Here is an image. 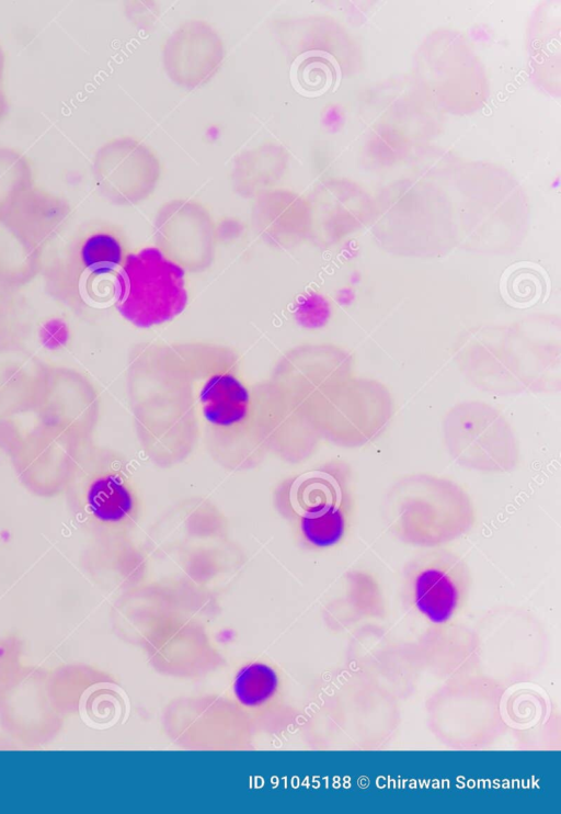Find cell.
Returning <instances> with one entry per match:
<instances>
[{
	"label": "cell",
	"instance_id": "cell-1",
	"mask_svg": "<svg viewBox=\"0 0 561 814\" xmlns=\"http://www.w3.org/2000/svg\"><path fill=\"white\" fill-rule=\"evenodd\" d=\"M190 373L208 455L230 472H245L267 457L261 442L253 384L230 348L215 343H176Z\"/></svg>",
	"mask_w": 561,
	"mask_h": 814
},
{
	"label": "cell",
	"instance_id": "cell-2",
	"mask_svg": "<svg viewBox=\"0 0 561 814\" xmlns=\"http://www.w3.org/2000/svg\"><path fill=\"white\" fill-rule=\"evenodd\" d=\"M127 391L147 459L161 468L186 462L201 442V427L190 373L175 346L136 347Z\"/></svg>",
	"mask_w": 561,
	"mask_h": 814
},
{
	"label": "cell",
	"instance_id": "cell-3",
	"mask_svg": "<svg viewBox=\"0 0 561 814\" xmlns=\"http://www.w3.org/2000/svg\"><path fill=\"white\" fill-rule=\"evenodd\" d=\"M388 531L420 550L445 547L477 522L472 497L455 479L431 472L405 473L389 485L382 501Z\"/></svg>",
	"mask_w": 561,
	"mask_h": 814
},
{
	"label": "cell",
	"instance_id": "cell-4",
	"mask_svg": "<svg viewBox=\"0 0 561 814\" xmlns=\"http://www.w3.org/2000/svg\"><path fill=\"white\" fill-rule=\"evenodd\" d=\"M355 500L352 467L337 460L320 462L283 478L272 494L276 512L287 522L297 543L314 552L344 543L353 524Z\"/></svg>",
	"mask_w": 561,
	"mask_h": 814
},
{
	"label": "cell",
	"instance_id": "cell-5",
	"mask_svg": "<svg viewBox=\"0 0 561 814\" xmlns=\"http://www.w3.org/2000/svg\"><path fill=\"white\" fill-rule=\"evenodd\" d=\"M68 509L91 540L135 536L145 518V499L126 456L89 444L65 491Z\"/></svg>",
	"mask_w": 561,
	"mask_h": 814
},
{
	"label": "cell",
	"instance_id": "cell-6",
	"mask_svg": "<svg viewBox=\"0 0 561 814\" xmlns=\"http://www.w3.org/2000/svg\"><path fill=\"white\" fill-rule=\"evenodd\" d=\"M457 361L465 378L481 391L516 394L558 385V349L510 327L470 331L459 344Z\"/></svg>",
	"mask_w": 561,
	"mask_h": 814
},
{
	"label": "cell",
	"instance_id": "cell-7",
	"mask_svg": "<svg viewBox=\"0 0 561 814\" xmlns=\"http://www.w3.org/2000/svg\"><path fill=\"white\" fill-rule=\"evenodd\" d=\"M186 273L156 245L129 250L115 279L113 307L139 329L170 323L187 306Z\"/></svg>",
	"mask_w": 561,
	"mask_h": 814
},
{
	"label": "cell",
	"instance_id": "cell-8",
	"mask_svg": "<svg viewBox=\"0 0 561 814\" xmlns=\"http://www.w3.org/2000/svg\"><path fill=\"white\" fill-rule=\"evenodd\" d=\"M447 455L460 467L481 474H506L520 463V445L506 416L482 400L453 405L440 421Z\"/></svg>",
	"mask_w": 561,
	"mask_h": 814
},
{
	"label": "cell",
	"instance_id": "cell-9",
	"mask_svg": "<svg viewBox=\"0 0 561 814\" xmlns=\"http://www.w3.org/2000/svg\"><path fill=\"white\" fill-rule=\"evenodd\" d=\"M393 414L389 388L376 378L355 374L334 387L313 412L323 442L347 449L378 439Z\"/></svg>",
	"mask_w": 561,
	"mask_h": 814
},
{
	"label": "cell",
	"instance_id": "cell-10",
	"mask_svg": "<svg viewBox=\"0 0 561 814\" xmlns=\"http://www.w3.org/2000/svg\"><path fill=\"white\" fill-rule=\"evenodd\" d=\"M253 388L259 434L267 456L288 464L310 460L323 443L313 416L271 376Z\"/></svg>",
	"mask_w": 561,
	"mask_h": 814
},
{
	"label": "cell",
	"instance_id": "cell-11",
	"mask_svg": "<svg viewBox=\"0 0 561 814\" xmlns=\"http://www.w3.org/2000/svg\"><path fill=\"white\" fill-rule=\"evenodd\" d=\"M102 400L95 384L73 368L48 363L33 415L36 425L93 442Z\"/></svg>",
	"mask_w": 561,
	"mask_h": 814
},
{
	"label": "cell",
	"instance_id": "cell-12",
	"mask_svg": "<svg viewBox=\"0 0 561 814\" xmlns=\"http://www.w3.org/2000/svg\"><path fill=\"white\" fill-rule=\"evenodd\" d=\"M404 587L420 614L433 622H445L465 602L469 569L463 557L447 546L421 550L405 566Z\"/></svg>",
	"mask_w": 561,
	"mask_h": 814
},
{
	"label": "cell",
	"instance_id": "cell-13",
	"mask_svg": "<svg viewBox=\"0 0 561 814\" xmlns=\"http://www.w3.org/2000/svg\"><path fill=\"white\" fill-rule=\"evenodd\" d=\"M93 442L35 423L9 457L30 493L54 498L65 494L81 453Z\"/></svg>",
	"mask_w": 561,
	"mask_h": 814
},
{
	"label": "cell",
	"instance_id": "cell-14",
	"mask_svg": "<svg viewBox=\"0 0 561 814\" xmlns=\"http://www.w3.org/2000/svg\"><path fill=\"white\" fill-rule=\"evenodd\" d=\"M354 374L355 363L348 351L332 343H308L285 352L270 376L313 416L318 404Z\"/></svg>",
	"mask_w": 561,
	"mask_h": 814
},
{
	"label": "cell",
	"instance_id": "cell-15",
	"mask_svg": "<svg viewBox=\"0 0 561 814\" xmlns=\"http://www.w3.org/2000/svg\"><path fill=\"white\" fill-rule=\"evenodd\" d=\"M154 238L156 246L187 272H199L214 260L216 223L201 202L175 199L157 212Z\"/></svg>",
	"mask_w": 561,
	"mask_h": 814
},
{
	"label": "cell",
	"instance_id": "cell-16",
	"mask_svg": "<svg viewBox=\"0 0 561 814\" xmlns=\"http://www.w3.org/2000/svg\"><path fill=\"white\" fill-rule=\"evenodd\" d=\"M161 53L167 76L179 86L195 88L216 75L225 45L208 22L187 20L169 34Z\"/></svg>",
	"mask_w": 561,
	"mask_h": 814
},
{
	"label": "cell",
	"instance_id": "cell-17",
	"mask_svg": "<svg viewBox=\"0 0 561 814\" xmlns=\"http://www.w3.org/2000/svg\"><path fill=\"white\" fill-rule=\"evenodd\" d=\"M106 152L100 180L111 200L133 205L154 192L162 165L150 146L135 137L124 136L112 142Z\"/></svg>",
	"mask_w": 561,
	"mask_h": 814
},
{
	"label": "cell",
	"instance_id": "cell-18",
	"mask_svg": "<svg viewBox=\"0 0 561 814\" xmlns=\"http://www.w3.org/2000/svg\"><path fill=\"white\" fill-rule=\"evenodd\" d=\"M152 546L183 553L199 544L229 539L225 513L208 498L180 499L159 519L152 530Z\"/></svg>",
	"mask_w": 561,
	"mask_h": 814
},
{
	"label": "cell",
	"instance_id": "cell-19",
	"mask_svg": "<svg viewBox=\"0 0 561 814\" xmlns=\"http://www.w3.org/2000/svg\"><path fill=\"white\" fill-rule=\"evenodd\" d=\"M252 226L263 242L277 249H289L311 231V211L296 192L273 188L254 197Z\"/></svg>",
	"mask_w": 561,
	"mask_h": 814
},
{
	"label": "cell",
	"instance_id": "cell-20",
	"mask_svg": "<svg viewBox=\"0 0 561 814\" xmlns=\"http://www.w3.org/2000/svg\"><path fill=\"white\" fill-rule=\"evenodd\" d=\"M47 364L24 341L0 343V418L33 414Z\"/></svg>",
	"mask_w": 561,
	"mask_h": 814
},
{
	"label": "cell",
	"instance_id": "cell-21",
	"mask_svg": "<svg viewBox=\"0 0 561 814\" xmlns=\"http://www.w3.org/2000/svg\"><path fill=\"white\" fill-rule=\"evenodd\" d=\"M49 294L78 316L91 317L113 306L114 291L85 273L68 255L45 268Z\"/></svg>",
	"mask_w": 561,
	"mask_h": 814
},
{
	"label": "cell",
	"instance_id": "cell-22",
	"mask_svg": "<svg viewBox=\"0 0 561 814\" xmlns=\"http://www.w3.org/2000/svg\"><path fill=\"white\" fill-rule=\"evenodd\" d=\"M123 231L114 225L88 229L68 256L92 279L114 290L116 275L128 253Z\"/></svg>",
	"mask_w": 561,
	"mask_h": 814
},
{
	"label": "cell",
	"instance_id": "cell-23",
	"mask_svg": "<svg viewBox=\"0 0 561 814\" xmlns=\"http://www.w3.org/2000/svg\"><path fill=\"white\" fill-rule=\"evenodd\" d=\"M43 270V248L7 211H1L0 282L21 290Z\"/></svg>",
	"mask_w": 561,
	"mask_h": 814
},
{
	"label": "cell",
	"instance_id": "cell-24",
	"mask_svg": "<svg viewBox=\"0 0 561 814\" xmlns=\"http://www.w3.org/2000/svg\"><path fill=\"white\" fill-rule=\"evenodd\" d=\"M287 167V151L275 142L265 143L236 159L231 180L241 195L255 197L275 188L284 178Z\"/></svg>",
	"mask_w": 561,
	"mask_h": 814
},
{
	"label": "cell",
	"instance_id": "cell-25",
	"mask_svg": "<svg viewBox=\"0 0 561 814\" xmlns=\"http://www.w3.org/2000/svg\"><path fill=\"white\" fill-rule=\"evenodd\" d=\"M7 212L44 249L65 227L69 208L47 195L21 196Z\"/></svg>",
	"mask_w": 561,
	"mask_h": 814
},
{
	"label": "cell",
	"instance_id": "cell-26",
	"mask_svg": "<svg viewBox=\"0 0 561 814\" xmlns=\"http://www.w3.org/2000/svg\"><path fill=\"white\" fill-rule=\"evenodd\" d=\"M295 81L302 93L321 95L340 86L342 71L336 58L321 49H311L298 55L291 67Z\"/></svg>",
	"mask_w": 561,
	"mask_h": 814
},
{
	"label": "cell",
	"instance_id": "cell-27",
	"mask_svg": "<svg viewBox=\"0 0 561 814\" xmlns=\"http://www.w3.org/2000/svg\"><path fill=\"white\" fill-rule=\"evenodd\" d=\"M21 290L0 282V343L23 341L31 329V310Z\"/></svg>",
	"mask_w": 561,
	"mask_h": 814
},
{
	"label": "cell",
	"instance_id": "cell-28",
	"mask_svg": "<svg viewBox=\"0 0 561 814\" xmlns=\"http://www.w3.org/2000/svg\"><path fill=\"white\" fill-rule=\"evenodd\" d=\"M27 429L18 418H0V449L10 456L22 441Z\"/></svg>",
	"mask_w": 561,
	"mask_h": 814
},
{
	"label": "cell",
	"instance_id": "cell-29",
	"mask_svg": "<svg viewBox=\"0 0 561 814\" xmlns=\"http://www.w3.org/2000/svg\"><path fill=\"white\" fill-rule=\"evenodd\" d=\"M1 108H2V105H1V97H0V113H1Z\"/></svg>",
	"mask_w": 561,
	"mask_h": 814
}]
</instances>
